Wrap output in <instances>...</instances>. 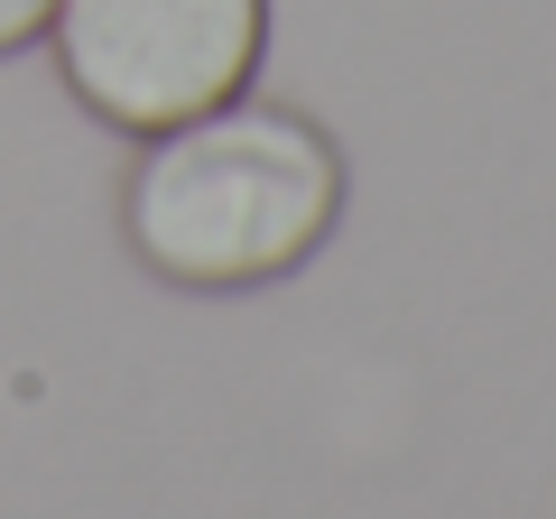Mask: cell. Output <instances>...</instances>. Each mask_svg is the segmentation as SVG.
Masks as SVG:
<instances>
[{"label": "cell", "mask_w": 556, "mask_h": 519, "mask_svg": "<svg viewBox=\"0 0 556 519\" xmlns=\"http://www.w3.org/2000/svg\"><path fill=\"white\" fill-rule=\"evenodd\" d=\"M343 223V149L288 102H214V112L149 130L121 232L177 288H260L325 251Z\"/></svg>", "instance_id": "6da1fadb"}, {"label": "cell", "mask_w": 556, "mask_h": 519, "mask_svg": "<svg viewBox=\"0 0 556 519\" xmlns=\"http://www.w3.org/2000/svg\"><path fill=\"white\" fill-rule=\"evenodd\" d=\"M56 75L93 121L149 140L251 93L269 0H56Z\"/></svg>", "instance_id": "7a4b0ae2"}, {"label": "cell", "mask_w": 556, "mask_h": 519, "mask_svg": "<svg viewBox=\"0 0 556 519\" xmlns=\"http://www.w3.org/2000/svg\"><path fill=\"white\" fill-rule=\"evenodd\" d=\"M47 20H56V0H0V56L28 38H47Z\"/></svg>", "instance_id": "3957f363"}]
</instances>
